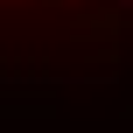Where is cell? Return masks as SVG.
I'll return each instance as SVG.
<instances>
[{
	"label": "cell",
	"instance_id": "cell-1",
	"mask_svg": "<svg viewBox=\"0 0 133 133\" xmlns=\"http://www.w3.org/2000/svg\"><path fill=\"white\" fill-rule=\"evenodd\" d=\"M119 7H126V14H133V0H119Z\"/></svg>",
	"mask_w": 133,
	"mask_h": 133
}]
</instances>
